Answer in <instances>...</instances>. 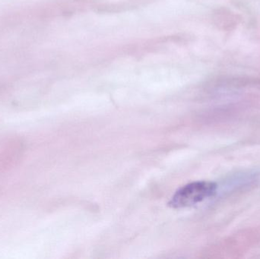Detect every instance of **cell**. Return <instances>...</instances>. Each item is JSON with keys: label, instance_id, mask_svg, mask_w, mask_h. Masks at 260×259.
Here are the masks:
<instances>
[{"label": "cell", "instance_id": "obj_1", "mask_svg": "<svg viewBox=\"0 0 260 259\" xmlns=\"http://www.w3.org/2000/svg\"><path fill=\"white\" fill-rule=\"evenodd\" d=\"M218 185L210 181H196L176 191L168 205L173 208L193 206L216 194Z\"/></svg>", "mask_w": 260, "mask_h": 259}]
</instances>
